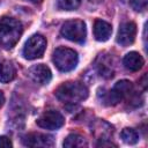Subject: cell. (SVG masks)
I'll return each instance as SVG.
<instances>
[{
	"mask_svg": "<svg viewBox=\"0 0 148 148\" xmlns=\"http://www.w3.org/2000/svg\"><path fill=\"white\" fill-rule=\"evenodd\" d=\"M28 76L37 84H47L52 77L51 71L50 68L44 65V64H38V65H34L32 67L29 68L28 71Z\"/></svg>",
	"mask_w": 148,
	"mask_h": 148,
	"instance_id": "9",
	"label": "cell"
},
{
	"mask_svg": "<svg viewBox=\"0 0 148 148\" xmlns=\"http://www.w3.org/2000/svg\"><path fill=\"white\" fill-rule=\"evenodd\" d=\"M46 49V39L42 35H32L25 43L23 49V56L24 58L32 60L40 58Z\"/></svg>",
	"mask_w": 148,
	"mask_h": 148,
	"instance_id": "5",
	"label": "cell"
},
{
	"mask_svg": "<svg viewBox=\"0 0 148 148\" xmlns=\"http://www.w3.org/2000/svg\"><path fill=\"white\" fill-rule=\"evenodd\" d=\"M23 32L22 23L9 16L0 18V45L5 49H12L21 38Z\"/></svg>",
	"mask_w": 148,
	"mask_h": 148,
	"instance_id": "1",
	"label": "cell"
},
{
	"mask_svg": "<svg viewBox=\"0 0 148 148\" xmlns=\"http://www.w3.org/2000/svg\"><path fill=\"white\" fill-rule=\"evenodd\" d=\"M96 68L101 76L105 79H110L114 74V67L111 57L108 54H101L96 60Z\"/></svg>",
	"mask_w": 148,
	"mask_h": 148,
	"instance_id": "11",
	"label": "cell"
},
{
	"mask_svg": "<svg viewBox=\"0 0 148 148\" xmlns=\"http://www.w3.org/2000/svg\"><path fill=\"white\" fill-rule=\"evenodd\" d=\"M53 62L61 72H69L77 65V53L68 47H58L53 52Z\"/></svg>",
	"mask_w": 148,
	"mask_h": 148,
	"instance_id": "3",
	"label": "cell"
},
{
	"mask_svg": "<svg viewBox=\"0 0 148 148\" xmlns=\"http://www.w3.org/2000/svg\"><path fill=\"white\" fill-rule=\"evenodd\" d=\"M3 103H5V96H3V92L0 91V108L3 105Z\"/></svg>",
	"mask_w": 148,
	"mask_h": 148,
	"instance_id": "23",
	"label": "cell"
},
{
	"mask_svg": "<svg viewBox=\"0 0 148 148\" xmlns=\"http://www.w3.org/2000/svg\"><path fill=\"white\" fill-rule=\"evenodd\" d=\"M28 1H30V2H34V3H39V2H42L43 0H28Z\"/></svg>",
	"mask_w": 148,
	"mask_h": 148,
	"instance_id": "24",
	"label": "cell"
},
{
	"mask_svg": "<svg viewBox=\"0 0 148 148\" xmlns=\"http://www.w3.org/2000/svg\"><path fill=\"white\" fill-rule=\"evenodd\" d=\"M146 79H147V74H145V75L142 76V79H141V81H142V83H141V86L143 87V89H146V87H147V83H146V81H145Z\"/></svg>",
	"mask_w": 148,
	"mask_h": 148,
	"instance_id": "22",
	"label": "cell"
},
{
	"mask_svg": "<svg viewBox=\"0 0 148 148\" xmlns=\"http://www.w3.org/2000/svg\"><path fill=\"white\" fill-rule=\"evenodd\" d=\"M131 6L136 12H142L146 9L147 0H131Z\"/></svg>",
	"mask_w": 148,
	"mask_h": 148,
	"instance_id": "19",
	"label": "cell"
},
{
	"mask_svg": "<svg viewBox=\"0 0 148 148\" xmlns=\"http://www.w3.org/2000/svg\"><path fill=\"white\" fill-rule=\"evenodd\" d=\"M61 35L75 43H83L86 40V35H87V29L86 24L81 20H69L66 21L60 30Z\"/></svg>",
	"mask_w": 148,
	"mask_h": 148,
	"instance_id": "4",
	"label": "cell"
},
{
	"mask_svg": "<svg viewBox=\"0 0 148 148\" xmlns=\"http://www.w3.org/2000/svg\"><path fill=\"white\" fill-rule=\"evenodd\" d=\"M58 99L64 103H79L88 97V89L80 82H66L57 88L54 91Z\"/></svg>",
	"mask_w": 148,
	"mask_h": 148,
	"instance_id": "2",
	"label": "cell"
},
{
	"mask_svg": "<svg viewBox=\"0 0 148 148\" xmlns=\"http://www.w3.org/2000/svg\"><path fill=\"white\" fill-rule=\"evenodd\" d=\"M133 94V83L128 80H121L118 81L112 90L109 92V102L111 104H116L125 98H130V96Z\"/></svg>",
	"mask_w": 148,
	"mask_h": 148,
	"instance_id": "6",
	"label": "cell"
},
{
	"mask_svg": "<svg viewBox=\"0 0 148 148\" xmlns=\"http://www.w3.org/2000/svg\"><path fill=\"white\" fill-rule=\"evenodd\" d=\"M123 62H124V66H125L128 71H131V72H136V71L141 69V67H142L143 64H145V60H143V58L141 57L140 53L133 51V52L127 53V54L124 57Z\"/></svg>",
	"mask_w": 148,
	"mask_h": 148,
	"instance_id": "13",
	"label": "cell"
},
{
	"mask_svg": "<svg viewBox=\"0 0 148 148\" xmlns=\"http://www.w3.org/2000/svg\"><path fill=\"white\" fill-rule=\"evenodd\" d=\"M64 147L67 148H73V147H87V141L83 136L79 135V134H69L65 141H64Z\"/></svg>",
	"mask_w": 148,
	"mask_h": 148,
	"instance_id": "16",
	"label": "cell"
},
{
	"mask_svg": "<svg viewBox=\"0 0 148 148\" xmlns=\"http://www.w3.org/2000/svg\"><path fill=\"white\" fill-rule=\"evenodd\" d=\"M15 76H16L15 65L9 60L2 61L0 64V82L7 83V82L14 80Z\"/></svg>",
	"mask_w": 148,
	"mask_h": 148,
	"instance_id": "15",
	"label": "cell"
},
{
	"mask_svg": "<svg viewBox=\"0 0 148 148\" xmlns=\"http://www.w3.org/2000/svg\"><path fill=\"white\" fill-rule=\"evenodd\" d=\"M136 36V25L134 22H124L120 24L118 35H117V42L123 46L131 45Z\"/></svg>",
	"mask_w": 148,
	"mask_h": 148,
	"instance_id": "8",
	"label": "cell"
},
{
	"mask_svg": "<svg viewBox=\"0 0 148 148\" xmlns=\"http://www.w3.org/2000/svg\"><path fill=\"white\" fill-rule=\"evenodd\" d=\"M97 146H98V147H104V146H108V147L113 146V147H116L114 143H112L111 141H106V140H101V142H98Z\"/></svg>",
	"mask_w": 148,
	"mask_h": 148,
	"instance_id": "21",
	"label": "cell"
},
{
	"mask_svg": "<svg viewBox=\"0 0 148 148\" xmlns=\"http://www.w3.org/2000/svg\"><path fill=\"white\" fill-rule=\"evenodd\" d=\"M91 132L99 140H109V138L112 135L113 130H112V126L109 125L106 121L97 120V121L94 123Z\"/></svg>",
	"mask_w": 148,
	"mask_h": 148,
	"instance_id": "14",
	"label": "cell"
},
{
	"mask_svg": "<svg viewBox=\"0 0 148 148\" xmlns=\"http://www.w3.org/2000/svg\"><path fill=\"white\" fill-rule=\"evenodd\" d=\"M120 135H121L123 141L126 142V143H128V145H134L139 140V134L133 128H128V127L127 128H124L121 131V134Z\"/></svg>",
	"mask_w": 148,
	"mask_h": 148,
	"instance_id": "17",
	"label": "cell"
},
{
	"mask_svg": "<svg viewBox=\"0 0 148 148\" xmlns=\"http://www.w3.org/2000/svg\"><path fill=\"white\" fill-rule=\"evenodd\" d=\"M112 34V27L110 23L103 20H96L94 23V36L99 42H105Z\"/></svg>",
	"mask_w": 148,
	"mask_h": 148,
	"instance_id": "12",
	"label": "cell"
},
{
	"mask_svg": "<svg viewBox=\"0 0 148 148\" xmlns=\"http://www.w3.org/2000/svg\"><path fill=\"white\" fill-rule=\"evenodd\" d=\"M13 143L10 141L9 138L7 136H0V147L1 148H8V147H12Z\"/></svg>",
	"mask_w": 148,
	"mask_h": 148,
	"instance_id": "20",
	"label": "cell"
},
{
	"mask_svg": "<svg viewBox=\"0 0 148 148\" xmlns=\"http://www.w3.org/2000/svg\"><path fill=\"white\" fill-rule=\"evenodd\" d=\"M81 3V0H57V6L62 10H74Z\"/></svg>",
	"mask_w": 148,
	"mask_h": 148,
	"instance_id": "18",
	"label": "cell"
},
{
	"mask_svg": "<svg viewBox=\"0 0 148 148\" xmlns=\"http://www.w3.org/2000/svg\"><path fill=\"white\" fill-rule=\"evenodd\" d=\"M22 142L24 146L28 147H40V148H47L53 146V139L50 135L43 134V133H29L23 136Z\"/></svg>",
	"mask_w": 148,
	"mask_h": 148,
	"instance_id": "10",
	"label": "cell"
},
{
	"mask_svg": "<svg viewBox=\"0 0 148 148\" xmlns=\"http://www.w3.org/2000/svg\"><path fill=\"white\" fill-rule=\"evenodd\" d=\"M37 125L42 128L46 130H57L61 127L65 123V119L62 114L57 111V110H49L45 111L38 119H37Z\"/></svg>",
	"mask_w": 148,
	"mask_h": 148,
	"instance_id": "7",
	"label": "cell"
}]
</instances>
